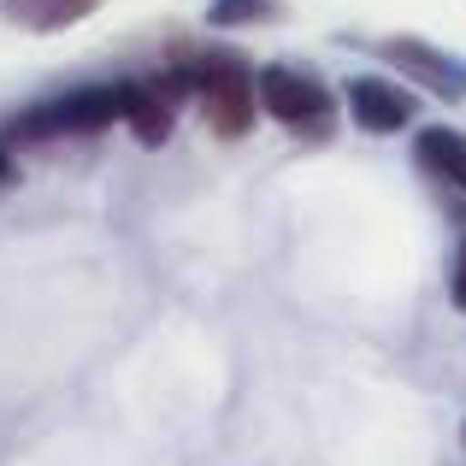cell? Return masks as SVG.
Segmentation results:
<instances>
[{
  "instance_id": "8fae6325",
  "label": "cell",
  "mask_w": 466,
  "mask_h": 466,
  "mask_svg": "<svg viewBox=\"0 0 466 466\" xmlns=\"http://www.w3.org/2000/svg\"><path fill=\"white\" fill-rule=\"evenodd\" d=\"M18 171H12V154H6V142H0V183H12Z\"/></svg>"
},
{
  "instance_id": "5b68a950",
  "label": "cell",
  "mask_w": 466,
  "mask_h": 466,
  "mask_svg": "<svg viewBox=\"0 0 466 466\" xmlns=\"http://www.w3.org/2000/svg\"><path fill=\"white\" fill-rule=\"evenodd\" d=\"M342 106H349L354 130H366V137H396V130H408L420 118V101L396 77H372V71L342 77Z\"/></svg>"
},
{
  "instance_id": "9c48e42d",
  "label": "cell",
  "mask_w": 466,
  "mask_h": 466,
  "mask_svg": "<svg viewBox=\"0 0 466 466\" xmlns=\"http://www.w3.org/2000/svg\"><path fill=\"white\" fill-rule=\"evenodd\" d=\"M278 0H207V30H242V24H266Z\"/></svg>"
},
{
  "instance_id": "8992f818",
  "label": "cell",
  "mask_w": 466,
  "mask_h": 466,
  "mask_svg": "<svg viewBox=\"0 0 466 466\" xmlns=\"http://www.w3.org/2000/svg\"><path fill=\"white\" fill-rule=\"evenodd\" d=\"M118 125L137 137V148H166L177 130V101L159 89V77H130L118 83Z\"/></svg>"
},
{
  "instance_id": "30bf717a",
  "label": "cell",
  "mask_w": 466,
  "mask_h": 466,
  "mask_svg": "<svg viewBox=\"0 0 466 466\" xmlns=\"http://www.w3.org/2000/svg\"><path fill=\"white\" fill-rule=\"evenodd\" d=\"M449 301L466 313V237H461V254H455V272H449Z\"/></svg>"
},
{
  "instance_id": "7c38bea8",
  "label": "cell",
  "mask_w": 466,
  "mask_h": 466,
  "mask_svg": "<svg viewBox=\"0 0 466 466\" xmlns=\"http://www.w3.org/2000/svg\"><path fill=\"white\" fill-rule=\"evenodd\" d=\"M461 437H466V431H461Z\"/></svg>"
},
{
  "instance_id": "52a82bcc",
  "label": "cell",
  "mask_w": 466,
  "mask_h": 466,
  "mask_svg": "<svg viewBox=\"0 0 466 466\" xmlns=\"http://www.w3.org/2000/svg\"><path fill=\"white\" fill-rule=\"evenodd\" d=\"M413 166L437 177L443 189L466 195V130L455 125H420L413 130Z\"/></svg>"
},
{
  "instance_id": "6da1fadb",
  "label": "cell",
  "mask_w": 466,
  "mask_h": 466,
  "mask_svg": "<svg viewBox=\"0 0 466 466\" xmlns=\"http://www.w3.org/2000/svg\"><path fill=\"white\" fill-rule=\"evenodd\" d=\"M159 89L171 101H195L213 137H248V125L260 118L254 101V66L248 54L225 42H177L166 47V71H159Z\"/></svg>"
},
{
  "instance_id": "3957f363",
  "label": "cell",
  "mask_w": 466,
  "mask_h": 466,
  "mask_svg": "<svg viewBox=\"0 0 466 466\" xmlns=\"http://www.w3.org/2000/svg\"><path fill=\"white\" fill-rule=\"evenodd\" d=\"M254 101H260V113H272L284 130H296V137H308V142H325L330 125H337V95H330V83L313 77V71H301V66H260L254 71Z\"/></svg>"
},
{
  "instance_id": "ba28073f",
  "label": "cell",
  "mask_w": 466,
  "mask_h": 466,
  "mask_svg": "<svg viewBox=\"0 0 466 466\" xmlns=\"http://www.w3.org/2000/svg\"><path fill=\"white\" fill-rule=\"evenodd\" d=\"M0 6L24 30H66V24H83L101 0H0Z\"/></svg>"
},
{
  "instance_id": "277c9868",
  "label": "cell",
  "mask_w": 466,
  "mask_h": 466,
  "mask_svg": "<svg viewBox=\"0 0 466 466\" xmlns=\"http://www.w3.org/2000/svg\"><path fill=\"white\" fill-rule=\"evenodd\" d=\"M372 54L384 59L401 83H420V89L437 95V101H466V59L449 54V47L420 42V35H384Z\"/></svg>"
},
{
  "instance_id": "7a4b0ae2",
  "label": "cell",
  "mask_w": 466,
  "mask_h": 466,
  "mask_svg": "<svg viewBox=\"0 0 466 466\" xmlns=\"http://www.w3.org/2000/svg\"><path fill=\"white\" fill-rule=\"evenodd\" d=\"M118 125V83H77V89L35 101L30 113H18L6 125V142L18 148H42V142H77V137H101Z\"/></svg>"
}]
</instances>
